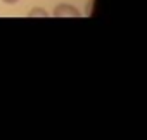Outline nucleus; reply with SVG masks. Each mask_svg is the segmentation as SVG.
Returning a JSON list of instances; mask_svg holds the SVG:
<instances>
[{
    "mask_svg": "<svg viewBox=\"0 0 147 140\" xmlns=\"http://www.w3.org/2000/svg\"><path fill=\"white\" fill-rule=\"evenodd\" d=\"M5 4H16V2H19V0H4Z\"/></svg>",
    "mask_w": 147,
    "mask_h": 140,
    "instance_id": "3",
    "label": "nucleus"
},
{
    "mask_svg": "<svg viewBox=\"0 0 147 140\" xmlns=\"http://www.w3.org/2000/svg\"><path fill=\"white\" fill-rule=\"evenodd\" d=\"M54 18H80V11L75 5H69V4H59L54 9Z\"/></svg>",
    "mask_w": 147,
    "mask_h": 140,
    "instance_id": "1",
    "label": "nucleus"
},
{
    "mask_svg": "<svg viewBox=\"0 0 147 140\" xmlns=\"http://www.w3.org/2000/svg\"><path fill=\"white\" fill-rule=\"evenodd\" d=\"M35 16H42V18H47L49 14L43 11V9H40V7H36V9H33L31 12H30V18H35Z\"/></svg>",
    "mask_w": 147,
    "mask_h": 140,
    "instance_id": "2",
    "label": "nucleus"
}]
</instances>
